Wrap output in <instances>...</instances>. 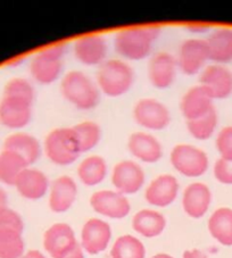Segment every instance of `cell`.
<instances>
[{
    "instance_id": "cell-41",
    "label": "cell",
    "mask_w": 232,
    "mask_h": 258,
    "mask_svg": "<svg viewBox=\"0 0 232 258\" xmlns=\"http://www.w3.org/2000/svg\"><path fill=\"white\" fill-rule=\"evenodd\" d=\"M189 30H195V31H198V32H200V31H204V30H207L206 26H203V25H193V26H189L188 28Z\"/></svg>"
},
{
    "instance_id": "cell-9",
    "label": "cell",
    "mask_w": 232,
    "mask_h": 258,
    "mask_svg": "<svg viewBox=\"0 0 232 258\" xmlns=\"http://www.w3.org/2000/svg\"><path fill=\"white\" fill-rule=\"evenodd\" d=\"M146 174L139 164L133 161H121L111 171V183L122 195L137 194L145 184Z\"/></svg>"
},
{
    "instance_id": "cell-11",
    "label": "cell",
    "mask_w": 232,
    "mask_h": 258,
    "mask_svg": "<svg viewBox=\"0 0 232 258\" xmlns=\"http://www.w3.org/2000/svg\"><path fill=\"white\" fill-rule=\"evenodd\" d=\"M90 205L98 214L116 220L124 219L131 211L130 202L126 196L113 190L97 191L91 196Z\"/></svg>"
},
{
    "instance_id": "cell-36",
    "label": "cell",
    "mask_w": 232,
    "mask_h": 258,
    "mask_svg": "<svg viewBox=\"0 0 232 258\" xmlns=\"http://www.w3.org/2000/svg\"><path fill=\"white\" fill-rule=\"evenodd\" d=\"M213 173L220 183L232 184V161L218 158L214 164Z\"/></svg>"
},
{
    "instance_id": "cell-33",
    "label": "cell",
    "mask_w": 232,
    "mask_h": 258,
    "mask_svg": "<svg viewBox=\"0 0 232 258\" xmlns=\"http://www.w3.org/2000/svg\"><path fill=\"white\" fill-rule=\"evenodd\" d=\"M4 97L17 98L33 104L35 99V90L29 80L23 78H13L8 81L3 91Z\"/></svg>"
},
{
    "instance_id": "cell-15",
    "label": "cell",
    "mask_w": 232,
    "mask_h": 258,
    "mask_svg": "<svg viewBox=\"0 0 232 258\" xmlns=\"http://www.w3.org/2000/svg\"><path fill=\"white\" fill-rule=\"evenodd\" d=\"M78 243L74 230L66 223L52 224L43 234V248L52 258L66 256Z\"/></svg>"
},
{
    "instance_id": "cell-35",
    "label": "cell",
    "mask_w": 232,
    "mask_h": 258,
    "mask_svg": "<svg viewBox=\"0 0 232 258\" xmlns=\"http://www.w3.org/2000/svg\"><path fill=\"white\" fill-rule=\"evenodd\" d=\"M215 147L220 158L232 161V125L223 127L217 133Z\"/></svg>"
},
{
    "instance_id": "cell-22",
    "label": "cell",
    "mask_w": 232,
    "mask_h": 258,
    "mask_svg": "<svg viewBox=\"0 0 232 258\" xmlns=\"http://www.w3.org/2000/svg\"><path fill=\"white\" fill-rule=\"evenodd\" d=\"M3 149L11 150L19 155L28 164L33 165L41 156L42 147L40 141L34 136L26 132H15L8 136L4 141Z\"/></svg>"
},
{
    "instance_id": "cell-25",
    "label": "cell",
    "mask_w": 232,
    "mask_h": 258,
    "mask_svg": "<svg viewBox=\"0 0 232 258\" xmlns=\"http://www.w3.org/2000/svg\"><path fill=\"white\" fill-rule=\"evenodd\" d=\"M165 226V216L154 210H141L132 219V229L145 238L158 237L163 233Z\"/></svg>"
},
{
    "instance_id": "cell-6",
    "label": "cell",
    "mask_w": 232,
    "mask_h": 258,
    "mask_svg": "<svg viewBox=\"0 0 232 258\" xmlns=\"http://www.w3.org/2000/svg\"><path fill=\"white\" fill-rule=\"evenodd\" d=\"M174 170L187 177H199L207 172L209 166L208 155L198 147L179 144L174 146L169 155Z\"/></svg>"
},
{
    "instance_id": "cell-40",
    "label": "cell",
    "mask_w": 232,
    "mask_h": 258,
    "mask_svg": "<svg viewBox=\"0 0 232 258\" xmlns=\"http://www.w3.org/2000/svg\"><path fill=\"white\" fill-rule=\"evenodd\" d=\"M8 206V196L6 191L0 186V208Z\"/></svg>"
},
{
    "instance_id": "cell-14",
    "label": "cell",
    "mask_w": 232,
    "mask_h": 258,
    "mask_svg": "<svg viewBox=\"0 0 232 258\" xmlns=\"http://www.w3.org/2000/svg\"><path fill=\"white\" fill-rule=\"evenodd\" d=\"M199 84L207 89L214 100L226 99L232 95V72L225 65H208L200 72Z\"/></svg>"
},
{
    "instance_id": "cell-21",
    "label": "cell",
    "mask_w": 232,
    "mask_h": 258,
    "mask_svg": "<svg viewBox=\"0 0 232 258\" xmlns=\"http://www.w3.org/2000/svg\"><path fill=\"white\" fill-rule=\"evenodd\" d=\"M212 203V192L202 182L189 184L182 196V206L186 214L193 219H200L206 214Z\"/></svg>"
},
{
    "instance_id": "cell-29",
    "label": "cell",
    "mask_w": 232,
    "mask_h": 258,
    "mask_svg": "<svg viewBox=\"0 0 232 258\" xmlns=\"http://www.w3.org/2000/svg\"><path fill=\"white\" fill-rule=\"evenodd\" d=\"M218 124V115L215 108L204 116L187 121V130L196 140H208L215 133Z\"/></svg>"
},
{
    "instance_id": "cell-34",
    "label": "cell",
    "mask_w": 232,
    "mask_h": 258,
    "mask_svg": "<svg viewBox=\"0 0 232 258\" xmlns=\"http://www.w3.org/2000/svg\"><path fill=\"white\" fill-rule=\"evenodd\" d=\"M13 229L23 233L24 222L19 213L8 206L0 208V230Z\"/></svg>"
},
{
    "instance_id": "cell-16",
    "label": "cell",
    "mask_w": 232,
    "mask_h": 258,
    "mask_svg": "<svg viewBox=\"0 0 232 258\" xmlns=\"http://www.w3.org/2000/svg\"><path fill=\"white\" fill-rule=\"evenodd\" d=\"M111 239V229L107 222L90 219L84 223L81 231V247L90 255L105 251Z\"/></svg>"
},
{
    "instance_id": "cell-24",
    "label": "cell",
    "mask_w": 232,
    "mask_h": 258,
    "mask_svg": "<svg viewBox=\"0 0 232 258\" xmlns=\"http://www.w3.org/2000/svg\"><path fill=\"white\" fill-rule=\"evenodd\" d=\"M209 60L225 65L232 61V29L220 28L212 31L206 39Z\"/></svg>"
},
{
    "instance_id": "cell-2",
    "label": "cell",
    "mask_w": 232,
    "mask_h": 258,
    "mask_svg": "<svg viewBox=\"0 0 232 258\" xmlns=\"http://www.w3.org/2000/svg\"><path fill=\"white\" fill-rule=\"evenodd\" d=\"M61 92L70 104L81 110L96 108L100 101L99 88L81 71H70L64 75Z\"/></svg>"
},
{
    "instance_id": "cell-20",
    "label": "cell",
    "mask_w": 232,
    "mask_h": 258,
    "mask_svg": "<svg viewBox=\"0 0 232 258\" xmlns=\"http://www.w3.org/2000/svg\"><path fill=\"white\" fill-rule=\"evenodd\" d=\"M78 184L69 175L58 176L53 180L49 194V207L53 213L68 212L77 199Z\"/></svg>"
},
{
    "instance_id": "cell-28",
    "label": "cell",
    "mask_w": 232,
    "mask_h": 258,
    "mask_svg": "<svg viewBox=\"0 0 232 258\" xmlns=\"http://www.w3.org/2000/svg\"><path fill=\"white\" fill-rule=\"evenodd\" d=\"M28 164L19 155L11 150L0 151V182L6 185H14L17 177L24 171Z\"/></svg>"
},
{
    "instance_id": "cell-1",
    "label": "cell",
    "mask_w": 232,
    "mask_h": 258,
    "mask_svg": "<svg viewBox=\"0 0 232 258\" xmlns=\"http://www.w3.org/2000/svg\"><path fill=\"white\" fill-rule=\"evenodd\" d=\"M160 34L158 26H133L122 29L114 37L115 51L129 60H142L153 50L155 40Z\"/></svg>"
},
{
    "instance_id": "cell-19",
    "label": "cell",
    "mask_w": 232,
    "mask_h": 258,
    "mask_svg": "<svg viewBox=\"0 0 232 258\" xmlns=\"http://www.w3.org/2000/svg\"><path fill=\"white\" fill-rule=\"evenodd\" d=\"M179 188V182L176 176L171 174L158 175L147 186L146 202L156 207H167L176 202Z\"/></svg>"
},
{
    "instance_id": "cell-5",
    "label": "cell",
    "mask_w": 232,
    "mask_h": 258,
    "mask_svg": "<svg viewBox=\"0 0 232 258\" xmlns=\"http://www.w3.org/2000/svg\"><path fill=\"white\" fill-rule=\"evenodd\" d=\"M64 43L53 44L37 52L30 61V74L40 84H51L60 79L63 71Z\"/></svg>"
},
{
    "instance_id": "cell-8",
    "label": "cell",
    "mask_w": 232,
    "mask_h": 258,
    "mask_svg": "<svg viewBox=\"0 0 232 258\" xmlns=\"http://www.w3.org/2000/svg\"><path fill=\"white\" fill-rule=\"evenodd\" d=\"M209 60L206 40L187 39L182 41L178 51V69L186 75H196L205 69Z\"/></svg>"
},
{
    "instance_id": "cell-31",
    "label": "cell",
    "mask_w": 232,
    "mask_h": 258,
    "mask_svg": "<svg viewBox=\"0 0 232 258\" xmlns=\"http://www.w3.org/2000/svg\"><path fill=\"white\" fill-rule=\"evenodd\" d=\"M77 135L81 153H88L99 145L101 139V127L93 121H83L72 126Z\"/></svg>"
},
{
    "instance_id": "cell-12",
    "label": "cell",
    "mask_w": 232,
    "mask_h": 258,
    "mask_svg": "<svg viewBox=\"0 0 232 258\" xmlns=\"http://www.w3.org/2000/svg\"><path fill=\"white\" fill-rule=\"evenodd\" d=\"M31 102L17 98L2 97L0 99V124L11 130H21L32 119Z\"/></svg>"
},
{
    "instance_id": "cell-26",
    "label": "cell",
    "mask_w": 232,
    "mask_h": 258,
    "mask_svg": "<svg viewBox=\"0 0 232 258\" xmlns=\"http://www.w3.org/2000/svg\"><path fill=\"white\" fill-rule=\"evenodd\" d=\"M77 172L80 181L84 185L95 186L106 179L108 166L104 157L99 155H91L80 163Z\"/></svg>"
},
{
    "instance_id": "cell-23",
    "label": "cell",
    "mask_w": 232,
    "mask_h": 258,
    "mask_svg": "<svg viewBox=\"0 0 232 258\" xmlns=\"http://www.w3.org/2000/svg\"><path fill=\"white\" fill-rule=\"evenodd\" d=\"M14 186L22 197L29 200L41 199L47 194L49 180L42 171L33 167H26L17 177Z\"/></svg>"
},
{
    "instance_id": "cell-39",
    "label": "cell",
    "mask_w": 232,
    "mask_h": 258,
    "mask_svg": "<svg viewBox=\"0 0 232 258\" xmlns=\"http://www.w3.org/2000/svg\"><path fill=\"white\" fill-rule=\"evenodd\" d=\"M21 258H46L41 251L39 250H29L26 253H24Z\"/></svg>"
},
{
    "instance_id": "cell-13",
    "label": "cell",
    "mask_w": 232,
    "mask_h": 258,
    "mask_svg": "<svg viewBox=\"0 0 232 258\" xmlns=\"http://www.w3.org/2000/svg\"><path fill=\"white\" fill-rule=\"evenodd\" d=\"M177 58L167 51H158L150 57L148 79L156 89L165 90L172 86L177 78Z\"/></svg>"
},
{
    "instance_id": "cell-17",
    "label": "cell",
    "mask_w": 232,
    "mask_h": 258,
    "mask_svg": "<svg viewBox=\"0 0 232 258\" xmlns=\"http://www.w3.org/2000/svg\"><path fill=\"white\" fill-rule=\"evenodd\" d=\"M128 149L133 157L146 164H154L163 157V146L155 136L147 132H135L129 137Z\"/></svg>"
},
{
    "instance_id": "cell-18",
    "label": "cell",
    "mask_w": 232,
    "mask_h": 258,
    "mask_svg": "<svg viewBox=\"0 0 232 258\" xmlns=\"http://www.w3.org/2000/svg\"><path fill=\"white\" fill-rule=\"evenodd\" d=\"M214 99L203 86L191 87L185 92L180 101V110L187 121L204 116L214 108Z\"/></svg>"
},
{
    "instance_id": "cell-32",
    "label": "cell",
    "mask_w": 232,
    "mask_h": 258,
    "mask_svg": "<svg viewBox=\"0 0 232 258\" xmlns=\"http://www.w3.org/2000/svg\"><path fill=\"white\" fill-rule=\"evenodd\" d=\"M25 243L22 233L13 229L0 230V258H21Z\"/></svg>"
},
{
    "instance_id": "cell-37",
    "label": "cell",
    "mask_w": 232,
    "mask_h": 258,
    "mask_svg": "<svg viewBox=\"0 0 232 258\" xmlns=\"http://www.w3.org/2000/svg\"><path fill=\"white\" fill-rule=\"evenodd\" d=\"M62 258H84V253H83V249L81 247V244L78 243L73 250H71L68 255Z\"/></svg>"
},
{
    "instance_id": "cell-42",
    "label": "cell",
    "mask_w": 232,
    "mask_h": 258,
    "mask_svg": "<svg viewBox=\"0 0 232 258\" xmlns=\"http://www.w3.org/2000/svg\"><path fill=\"white\" fill-rule=\"evenodd\" d=\"M151 258H173V257L171 255H167V253H157V255H155Z\"/></svg>"
},
{
    "instance_id": "cell-10",
    "label": "cell",
    "mask_w": 232,
    "mask_h": 258,
    "mask_svg": "<svg viewBox=\"0 0 232 258\" xmlns=\"http://www.w3.org/2000/svg\"><path fill=\"white\" fill-rule=\"evenodd\" d=\"M73 52L75 58L87 66H100L107 60L108 44L100 34H88L74 41Z\"/></svg>"
},
{
    "instance_id": "cell-7",
    "label": "cell",
    "mask_w": 232,
    "mask_h": 258,
    "mask_svg": "<svg viewBox=\"0 0 232 258\" xmlns=\"http://www.w3.org/2000/svg\"><path fill=\"white\" fill-rule=\"evenodd\" d=\"M133 118L146 130L162 131L171 124V113L167 106L154 98H142L133 107Z\"/></svg>"
},
{
    "instance_id": "cell-4",
    "label": "cell",
    "mask_w": 232,
    "mask_h": 258,
    "mask_svg": "<svg viewBox=\"0 0 232 258\" xmlns=\"http://www.w3.org/2000/svg\"><path fill=\"white\" fill-rule=\"evenodd\" d=\"M43 151L51 163L69 166L78 161L81 149L73 127H57L47 135Z\"/></svg>"
},
{
    "instance_id": "cell-27",
    "label": "cell",
    "mask_w": 232,
    "mask_h": 258,
    "mask_svg": "<svg viewBox=\"0 0 232 258\" xmlns=\"http://www.w3.org/2000/svg\"><path fill=\"white\" fill-rule=\"evenodd\" d=\"M208 231L223 246H232V210L221 207L208 220Z\"/></svg>"
},
{
    "instance_id": "cell-30",
    "label": "cell",
    "mask_w": 232,
    "mask_h": 258,
    "mask_svg": "<svg viewBox=\"0 0 232 258\" xmlns=\"http://www.w3.org/2000/svg\"><path fill=\"white\" fill-rule=\"evenodd\" d=\"M146 248L139 239L131 234L116 239L110 250V258H145Z\"/></svg>"
},
{
    "instance_id": "cell-38",
    "label": "cell",
    "mask_w": 232,
    "mask_h": 258,
    "mask_svg": "<svg viewBox=\"0 0 232 258\" xmlns=\"http://www.w3.org/2000/svg\"><path fill=\"white\" fill-rule=\"evenodd\" d=\"M182 258H207V256L198 249H194V250H186Z\"/></svg>"
},
{
    "instance_id": "cell-3",
    "label": "cell",
    "mask_w": 232,
    "mask_h": 258,
    "mask_svg": "<svg viewBox=\"0 0 232 258\" xmlns=\"http://www.w3.org/2000/svg\"><path fill=\"white\" fill-rule=\"evenodd\" d=\"M136 75L130 65L121 59H107L97 72V86L106 96L116 98L126 95L135 83Z\"/></svg>"
}]
</instances>
